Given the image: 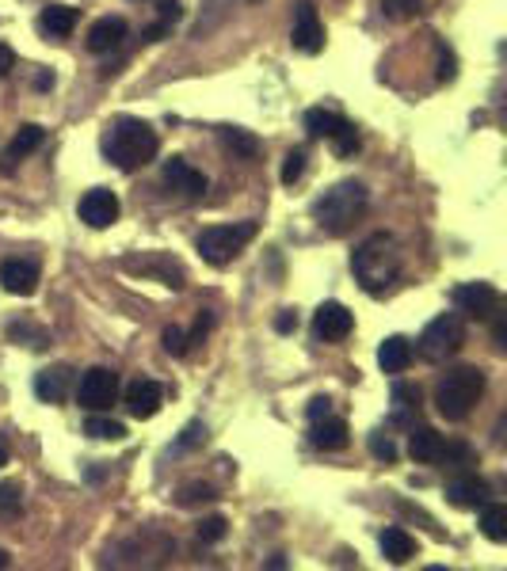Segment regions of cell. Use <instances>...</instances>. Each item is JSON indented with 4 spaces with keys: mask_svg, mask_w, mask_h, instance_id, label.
<instances>
[{
    "mask_svg": "<svg viewBox=\"0 0 507 571\" xmlns=\"http://www.w3.org/2000/svg\"><path fill=\"white\" fill-rule=\"evenodd\" d=\"M382 556L389 564H408L416 556V541L408 537L401 525H389V530L382 534Z\"/></svg>",
    "mask_w": 507,
    "mask_h": 571,
    "instance_id": "25",
    "label": "cell"
},
{
    "mask_svg": "<svg viewBox=\"0 0 507 571\" xmlns=\"http://www.w3.org/2000/svg\"><path fill=\"white\" fill-rule=\"evenodd\" d=\"M305 416H309V423L320 419V416H332V400L328 396H313L309 400V408H305Z\"/></svg>",
    "mask_w": 507,
    "mask_h": 571,
    "instance_id": "39",
    "label": "cell"
},
{
    "mask_svg": "<svg viewBox=\"0 0 507 571\" xmlns=\"http://www.w3.org/2000/svg\"><path fill=\"white\" fill-rule=\"evenodd\" d=\"M370 453L378 461H397V446H393V438L386 431H374L370 434Z\"/></svg>",
    "mask_w": 507,
    "mask_h": 571,
    "instance_id": "34",
    "label": "cell"
},
{
    "mask_svg": "<svg viewBox=\"0 0 507 571\" xmlns=\"http://www.w3.org/2000/svg\"><path fill=\"white\" fill-rule=\"evenodd\" d=\"M351 267H355V278L362 282L366 294L382 297L389 286L401 278L404 252H401V244L389 233H374V236H366L362 244L355 248V255H351Z\"/></svg>",
    "mask_w": 507,
    "mask_h": 571,
    "instance_id": "1",
    "label": "cell"
},
{
    "mask_svg": "<svg viewBox=\"0 0 507 571\" xmlns=\"http://www.w3.org/2000/svg\"><path fill=\"white\" fill-rule=\"evenodd\" d=\"M221 149L229 153L233 161H256V156H260V137L229 126V130H221Z\"/></svg>",
    "mask_w": 507,
    "mask_h": 571,
    "instance_id": "23",
    "label": "cell"
},
{
    "mask_svg": "<svg viewBox=\"0 0 507 571\" xmlns=\"http://www.w3.org/2000/svg\"><path fill=\"white\" fill-rule=\"evenodd\" d=\"M309 442H313L317 450H344L351 442V431H347L344 419L320 416V419H313V426H309Z\"/></svg>",
    "mask_w": 507,
    "mask_h": 571,
    "instance_id": "18",
    "label": "cell"
},
{
    "mask_svg": "<svg viewBox=\"0 0 507 571\" xmlns=\"http://www.w3.org/2000/svg\"><path fill=\"white\" fill-rule=\"evenodd\" d=\"M4 465H8V446L0 442V468H4Z\"/></svg>",
    "mask_w": 507,
    "mask_h": 571,
    "instance_id": "44",
    "label": "cell"
},
{
    "mask_svg": "<svg viewBox=\"0 0 507 571\" xmlns=\"http://www.w3.org/2000/svg\"><path fill=\"white\" fill-rule=\"evenodd\" d=\"M164 183L172 191L187 194V198H203L206 194V176H203L199 168H191L183 156H172V161L164 164Z\"/></svg>",
    "mask_w": 507,
    "mask_h": 571,
    "instance_id": "13",
    "label": "cell"
},
{
    "mask_svg": "<svg viewBox=\"0 0 507 571\" xmlns=\"http://www.w3.org/2000/svg\"><path fill=\"white\" fill-rule=\"evenodd\" d=\"M199 499H203V503H210V499H214V492H210L206 484H187V488L179 492V507H191V503H199Z\"/></svg>",
    "mask_w": 507,
    "mask_h": 571,
    "instance_id": "38",
    "label": "cell"
},
{
    "mask_svg": "<svg viewBox=\"0 0 507 571\" xmlns=\"http://www.w3.org/2000/svg\"><path fill=\"white\" fill-rule=\"evenodd\" d=\"M302 176H305V149H290L287 161H283V183H287V187H294Z\"/></svg>",
    "mask_w": 507,
    "mask_h": 571,
    "instance_id": "30",
    "label": "cell"
},
{
    "mask_svg": "<svg viewBox=\"0 0 507 571\" xmlns=\"http://www.w3.org/2000/svg\"><path fill=\"white\" fill-rule=\"evenodd\" d=\"M488 495H492V488H488L481 476H458V480L446 484V499H450V503H454L458 510H477V507H485Z\"/></svg>",
    "mask_w": 507,
    "mask_h": 571,
    "instance_id": "15",
    "label": "cell"
},
{
    "mask_svg": "<svg viewBox=\"0 0 507 571\" xmlns=\"http://www.w3.org/2000/svg\"><path fill=\"white\" fill-rule=\"evenodd\" d=\"M161 343H164L168 354H176V359H183V354H187V335H183V327H164Z\"/></svg>",
    "mask_w": 507,
    "mask_h": 571,
    "instance_id": "36",
    "label": "cell"
},
{
    "mask_svg": "<svg viewBox=\"0 0 507 571\" xmlns=\"http://www.w3.org/2000/svg\"><path fill=\"white\" fill-rule=\"evenodd\" d=\"M496 347H500V351L507 347V324H503V317L496 320Z\"/></svg>",
    "mask_w": 507,
    "mask_h": 571,
    "instance_id": "43",
    "label": "cell"
},
{
    "mask_svg": "<svg viewBox=\"0 0 507 571\" xmlns=\"http://www.w3.org/2000/svg\"><path fill=\"white\" fill-rule=\"evenodd\" d=\"M84 434L100 438V442H122L126 438V426L119 419H107V416H100V411H92V419L84 423Z\"/></svg>",
    "mask_w": 507,
    "mask_h": 571,
    "instance_id": "27",
    "label": "cell"
},
{
    "mask_svg": "<svg viewBox=\"0 0 507 571\" xmlns=\"http://www.w3.org/2000/svg\"><path fill=\"white\" fill-rule=\"evenodd\" d=\"M161 404H164V389L157 381H149V377L134 381L130 389H126V408H130L134 419H153L161 411Z\"/></svg>",
    "mask_w": 507,
    "mask_h": 571,
    "instance_id": "14",
    "label": "cell"
},
{
    "mask_svg": "<svg viewBox=\"0 0 507 571\" xmlns=\"http://www.w3.org/2000/svg\"><path fill=\"white\" fill-rule=\"evenodd\" d=\"M12 69H16V54H12V46L0 42V77H8Z\"/></svg>",
    "mask_w": 507,
    "mask_h": 571,
    "instance_id": "40",
    "label": "cell"
},
{
    "mask_svg": "<svg viewBox=\"0 0 507 571\" xmlns=\"http://www.w3.org/2000/svg\"><path fill=\"white\" fill-rule=\"evenodd\" d=\"M35 396L42 400V404H62V400L69 396V369L54 366V369L35 374Z\"/></svg>",
    "mask_w": 507,
    "mask_h": 571,
    "instance_id": "22",
    "label": "cell"
},
{
    "mask_svg": "<svg viewBox=\"0 0 507 571\" xmlns=\"http://www.w3.org/2000/svg\"><path fill=\"white\" fill-rule=\"evenodd\" d=\"M347 126V119L344 114H336V111H325V107H313V111H305V130H309V137H325V141H332L336 134H340Z\"/></svg>",
    "mask_w": 507,
    "mask_h": 571,
    "instance_id": "24",
    "label": "cell"
},
{
    "mask_svg": "<svg viewBox=\"0 0 507 571\" xmlns=\"http://www.w3.org/2000/svg\"><path fill=\"white\" fill-rule=\"evenodd\" d=\"M126 35H130V27H126L122 16H104V20L92 23V31H88V50H92V54H111V50L122 46Z\"/></svg>",
    "mask_w": 507,
    "mask_h": 571,
    "instance_id": "16",
    "label": "cell"
},
{
    "mask_svg": "<svg viewBox=\"0 0 507 571\" xmlns=\"http://www.w3.org/2000/svg\"><path fill=\"white\" fill-rule=\"evenodd\" d=\"M382 8H386V16H393V20H412L420 12V0H382Z\"/></svg>",
    "mask_w": 507,
    "mask_h": 571,
    "instance_id": "37",
    "label": "cell"
},
{
    "mask_svg": "<svg viewBox=\"0 0 507 571\" xmlns=\"http://www.w3.org/2000/svg\"><path fill=\"white\" fill-rule=\"evenodd\" d=\"M77 20H80L77 8H69V4H46V8H42V16H38V31L50 35V38H65V35H73Z\"/></svg>",
    "mask_w": 507,
    "mask_h": 571,
    "instance_id": "21",
    "label": "cell"
},
{
    "mask_svg": "<svg viewBox=\"0 0 507 571\" xmlns=\"http://www.w3.org/2000/svg\"><path fill=\"white\" fill-rule=\"evenodd\" d=\"M157 149H161V141H157V134H153V126L137 122V119H119L104 137V156L119 171L145 168L153 156H157Z\"/></svg>",
    "mask_w": 507,
    "mask_h": 571,
    "instance_id": "2",
    "label": "cell"
},
{
    "mask_svg": "<svg viewBox=\"0 0 507 571\" xmlns=\"http://www.w3.org/2000/svg\"><path fill=\"white\" fill-rule=\"evenodd\" d=\"M439 80H454V54L450 50H443L439 57Z\"/></svg>",
    "mask_w": 507,
    "mask_h": 571,
    "instance_id": "41",
    "label": "cell"
},
{
    "mask_svg": "<svg viewBox=\"0 0 507 571\" xmlns=\"http://www.w3.org/2000/svg\"><path fill=\"white\" fill-rule=\"evenodd\" d=\"M80 221L88 225V228H107V225H115V221H119V198H115V191L92 187L88 194L80 198Z\"/></svg>",
    "mask_w": 507,
    "mask_h": 571,
    "instance_id": "11",
    "label": "cell"
},
{
    "mask_svg": "<svg viewBox=\"0 0 507 571\" xmlns=\"http://www.w3.org/2000/svg\"><path fill=\"white\" fill-rule=\"evenodd\" d=\"M378 366H382L386 374H404V369L412 366V343L404 335L382 339V347H378Z\"/></svg>",
    "mask_w": 507,
    "mask_h": 571,
    "instance_id": "20",
    "label": "cell"
},
{
    "mask_svg": "<svg viewBox=\"0 0 507 571\" xmlns=\"http://www.w3.org/2000/svg\"><path fill=\"white\" fill-rule=\"evenodd\" d=\"M256 236V221H237V225H210L199 233V240H195V248H199V255L210 263V267H225L233 263L237 255L245 252V244Z\"/></svg>",
    "mask_w": 507,
    "mask_h": 571,
    "instance_id": "5",
    "label": "cell"
},
{
    "mask_svg": "<svg viewBox=\"0 0 507 571\" xmlns=\"http://www.w3.org/2000/svg\"><path fill=\"white\" fill-rule=\"evenodd\" d=\"M203 442H206V426L203 423H187V426H183V434H179V442H176V450L183 453V450L203 446Z\"/></svg>",
    "mask_w": 507,
    "mask_h": 571,
    "instance_id": "35",
    "label": "cell"
},
{
    "mask_svg": "<svg viewBox=\"0 0 507 571\" xmlns=\"http://www.w3.org/2000/svg\"><path fill=\"white\" fill-rule=\"evenodd\" d=\"M351 332H355V317H351L340 302H325L313 312V335L320 343H340Z\"/></svg>",
    "mask_w": 507,
    "mask_h": 571,
    "instance_id": "10",
    "label": "cell"
},
{
    "mask_svg": "<svg viewBox=\"0 0 507 571\" xmlns=\"http://www.w3.org/2000/svg\"><path fill=\"white\" fill-rule=\"evenodd\" d=\"M115 396H119V374L107 369V366L88 369L77 385V404L88 408V411H107L111 404H115Z\"/></svg>",
    "mask_w": 507,
    "mask_h": 571,
    "instance_id": "7",
    "label": "cell"
},
{
    "mask_svg": "<svg viewBox=\"0 0 507 571\" xmlns=\"http://www.w3.org/2000/svg\"><path fill=\"white\" fill-rule=\"evenodd\" d=\"M485 393V374L477 366H458L450 369V374L439 381V389H435V408H439V416L450 419V423H461L473 411V404L481 400Z\"/></svg>",
    "mask_w": 507,
    "mask_h": 571,
    "instance_id": "4",
    "label": "cell"
},
{
    "mask_svg": "<svg viewBox=\"0 0 507 571\" xmlns=\"http://www.w3.org/2000/svg\"><path fill=\"white\" fill-rule=\"evenodd\" d=\"M0 567H8V552L4 549H0Z\"/></svg>",
    "mask_w": 507,
    "mask_h": 571,
    "instance_id": "45",
    "label": "cell"
},
{
    "mask_svg": "<svg viewBox=\"0 0 507 571\" xmlns=\"http://www.w3.org/2000/svg\"><path fill=\"white\" fill-rule=\"evenodd\" d=\"M359 145H362V141H359V130H355V126H344V130L340 134H336L332 137V149H336V156H355L359 153Z\"/></svg>",
    "mask_w": 507,
    "mask_h": 571,
    "instance_id": "31",
    "label": "cell"
},
{
    "mask_svg": "<svg viewBox=\"0 0 507 571\" xmlns=\"http://www.w3.org/2000/svg\"><path fill=\"white\" fill-rule=\"evenodd\" d=\"M412 411H420V393L412 389V385H393V419L408 423Z\"/></svg>",
    "mask_w": 507,
    "mask_h": 571,
    "instance_id": "28",
    "label": "cell"
},
{
    "mask_svg": "<svg viewBox=\"0 0 507 571\" xmlns=\"http://www.w3.org/2000/svg\"><path fill=\"white\" fill-rule=\"evenodd\" d=\"M157 16H161V23L149 27V42H161V38L179 23V16H183L179 0H157Z\"/></svg>",
    "mask_w": 507,
    "mask_h": 571,
    "instance_id": "29",
    "label": "cell"
},
{
    "mask_svg": "<svg viewBox=\"0 0 507 571\" xmlns=\"http://www.w3.org/2000/svg\"><path fill=\"white\" fill-rule=\"evenodd\" d=\"M450 297H454L458 312H466L473 320H488V317H496V309H500V290L488 282H461V286H454Z\"/></svg>",
    "mask_w": 507,
    "mask_h": 571,
    "instance_id": "8",
    "label": "cell"
},
{
    "mask_svg": "<svg viewBox=\"0 0 507 571\" xmlns=\"http://www.w3.org/2000/svg\"><path fill=\"white\" fill-rule=\"evenodd\" d=\"M366 203H370V194H366L362 183L344 179V183H336L332 191H325L313 203V221L325 228L328 236H340V233H347V228L362 218Z\"/></svg>",
    "mask_w": 507,
    "mask_h": 571,
    "instance_id": "3",
    "label": "cell"
},
{
    "mask_svg": "<svg viewBox=\"0 0 507 571\" xmlns=\"http://www.w3.org/2000/svg\"><path fill=\"white\" fill-rule=\"evenodd\" d=\"M290 42H294V50H302V54H320L325 50V23H320L313 0H302V4L294 8Z\"/></svg>",
    "mask_w": 507,
    "mask_h": 571,
    "instance_id": "9",
    "label": "cell"
},
{
    "mask_svg": "<svg viewBox=\"0 0 507 571\" xmlns=\"http://www.w3.org/2000/svg\"><path fill=\"white\" fill-rule=\"evenodd\" d=\"M481 534L488 541H496V545L507 541V507L503 503H485L481 507Z\"/></svg>",
    "mask_w": 507,
    "mask_h": 571,
    "instance_id": "26",
    "label": "cell"
},
{
    "mask_svg": "<svg viewBox=\"0 0 507 571\" xmlns=\"http://www.w3.org/2000/svg\"><path fill=\"white\" fill-rule=\"evenodd\" d=\"M408 453H412V461H420V465H435L446 457V442L435 426H412V434H408Z\"/></svg>",
    "mask_w": 507,
    "mask_h": 571,
    "instance_id": "17",
    "label": "cell"
},
{
    "mask_svg": "<svg viewBox=\"0 0 507 571\" xmlns=\"http://www.w3.org/2000/svg\"><path fill=\"white\" fill-rule=\"evenodd\" d=\"M225 534H229V522H225L221 514H214V518H203V522H199V541H206V545H218Z\"/></svg>",
    "mask_w": 507,
    "mask_h": 571,
    "instance_id": "32",
    "label": "cell"
},
{
    "mask_svg": "<svg viewBox=\"0 0 507 571\" xmlns=\"http://www.w3.org/2000/svg\"><path fill=\"white\" fill-rule=\"evenodd\" d=\"M42 141H46V130H42V126H35V122L20 126V134L12 137V145L4 149V171H12L20 161H27V156H31Z\"/></svg>",
    "mask_w": 507,
    "mask_h": 571,
    "instance_id": "19",
    "label": "cell"
},
{
    "mask_svg": "<svg viewBox=\"0 0 507 571\" xmlns=\"http://www.w3.org/2000/svg\"><path fill=\"white\" fill-rule=\"evenodd\" d=\"M0 286L12 297H31L38 290V267L31 260H4L0 263Z\"/></svg>",
    "mask_w": 507,
    "mask_h": 571,
    "instance_id": "12",
    "label": "cell"
},
{
    "mask_svg": "<svg viewBox=\"0 0 507 571\" xmlns=\"http://www.w3.org/2000/svg\"><path fill=\"white\" fill-rule=\"evenodd\" d=\"M461 343H466V320H461L458 312H443V317H435L424 327L416 351H420V359H428V362H446L450 354L461 351Z\"/></svg>",
    "mask_w": 507,
    "mask_h": 571,
    "instance_id": "6",
    "label": "cell"
},
{
    "mask_svg": "<svg viewBox=\"0 0 507 571\" xmlns=\"http://www.w3.org/2000/svg\"><path fill=\"white\" fill-rule=\"evenodd\" d=\"M20 507H23V492H20V484L4 480V484H0V514H20Z\"/></svg>",
    "mask_w": 507,
    "mask_h": 571,
    "instance_id": "33",
    "label": "cell"
},
{
    "mask_svg": "<svg viewBox=\"0 0 507 571\" xmlns=\"http://www.w3.org/2000/svg\"><path fill=\"white\" fill-rule=\"evenodd\" d=\"M275 327H278V332H294V327H298V317H294V312H278Z\"/></svg>",
    "mask_w": 507,
    "mask_h": 571,
    "instance_id": "42",
    "label": "cell"
}]
</instances>
